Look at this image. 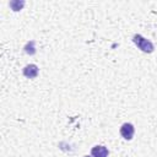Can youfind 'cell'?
Returning <instances> with one entry per match:
<instances>
[{
  "instance_id": "52a82bcc",
  "label": "cell",
  "mask_w": 157,
  "mask_h": 157,
  "mask_svg": "<svg viewBox=\"0 0 157 157\" xmlns=\"http://www.w3.org/2000/svg\"><path fill=\"white\" fill-rule=\"evenodd\" d=\"M85 157H91V156H85Z\"/></svg>"
},
{
  "instance_id": "277c9868",
  "label": "cell",
  "mask_w": 157,
  "mask_h": 157,
  "mask_svg": "<svg viewBox=\"0 0 157 157\" xmlns=\"http://www.w3.org/2000/svg\"><path fill=\"white\" fill-rule=\"evenodd\" d=\"M23 75L28 78H34L38 76V66L34 64H28L23 67Z\"/></svg>"
},
{
  "instance_id": "5b68a950",
  "label": "cell",
  "mask_w": 157,
  "mask_h": 157,
  "mask_svg": "<svg viewBox=\"0 0 157 157\" xmlns=\"http://www.w3.org/2000/svg\"><path fill=\"white\" fill-rule=\"evenodd\" d=\"M34 44H36V42L34 40H29L26 45H25V53L26 54H29V55H33V54H36V48H34Z\"/></svg>"
},
{
  "instance_id": "7a4b0ae2",
  "label": "cell",
  "mask_w": 157,
  "mask_h": 157,
  "mask_svg": "<svg viewBox=\"0 0 157 157\" xmlns=\"http://www.w3.org/2000/svg\"><path fill=\"white\" fill-rule=\"evenodd\" d=\"M135 134V128L132 124L130 123H124L120 128V135L125 139V140H131L132 136Z\"/></svg>"
},
{
  "instance_id": "6da1fadb",
  "label": "cell",
  "mask_w": 157,
  "mask_h": 157,
  "mask_svg": "<svg viewBox=\"0 0 157 157\" xmlns=\"http://www.w3.org/2000/svg\"><path fill=\"white\" fill-rule=\"evenodd\" d=\"M132 42H134L135 45H136L140 50H142L144 53H152L153 49H155L152 42H150L148 39L144 38L141 34H134V37H132Z\"/></svg>"
},
{
  "instance_id": "3957f363",
  "label": "cell",
  "mask_w": 157,
  "mask_h": 157,
  "mask_svg": "<svg viewBox=\"0 0 157 157\" xmlns=\"http://www.w3.org/2000/svg\"><path fill=\"white\" fill-rule=\"evenodd\" d=\"M91 155H92L93 157H108L109 151H108V148H107L105 146H103V145H97V146L92 147Z\"/></svg>"
},
{
  "instance_id": "8992f818",
  "label": "cell",
  "mask_w": 157,
  "mask_h": 157,
  "mask_svg": "<svg viewBox=\"0 0 157 157\" xmlns=\"http://www.w3.org/2000/svg\"><path fill=\"white\" fill-rule=\"evenodd\" d=\"M25 5V1H18V0H12L10 1V7L13 11H20Z\"/></svg>"
}]
</instances>
